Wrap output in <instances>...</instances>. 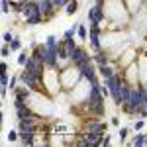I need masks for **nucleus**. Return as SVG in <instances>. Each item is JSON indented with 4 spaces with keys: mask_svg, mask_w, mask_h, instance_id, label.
Masks as SVG:
<instances>
[{
    "mask_svg": "<svg viewBox=\"0 0 147 147\" xmlns=\"http://www.w3.org/2000/svg\"><path fill=\"white\" fill-rule=\"evenodd\" d=\"M20 82L26 84L28 88H32L34 92H41L45 88V86H43V77H35L34 73H30V71H26V69L20 73Z\"/></svg>",
    "mask_w": 147,
    "mask_h": 147,
    "instance_id": "nucleus-1",
    "label": "nucleus"
},
{
    "mask_svg": "<svg viewBox=\"0 0 147 147\" xmlns=\"http://www.w3.org/2000/svg\"><path fill=\"white\" fill-rule=\"evenodd\" d=\"M86 18H88V22L90 26H100V22L106 18V14H104V6H98V4H94L92 8H88V14H86Z\"/></svg>",
    "mask_w": 147,
    "mask_h": 147,
    "instance_id": "nucleus-2",
    "label": "nucleus"
},
{
    "mask_svg": "<svg viewBox=\"0 0 147 147\" xmlns=\"http://www.w3.org/2000/svg\"><path fill=\"white\" fill-rule=\"evenodd\" d=\"M37 8H39V14L43 16V22L51 20L53 14H55V6L51 0H37Z\"/></svg>",
    "mask_w": 147,
    "mask_h": 147,
    "instance_id": "nucleus-3",
    "label": "nucleus"
},
{
    "mask_svg": "<svg viewBox=\"0 0 147 147\" xmlns=\"http://www.w3.org/2000/svg\"><path fill=\"white\" fill-rule=\"evenodd\" d=\"M88 39L94 51H100L102 43H100V26H88Z\"/></svg>",
    "mask_w": 147,
    "mask_h": 147,
    "instance_id": "nucleus-4",
    "label": "nucleus"
},
{
    "mask_svg": "<svg viewBox=\"0 0 147 147\" xmlns=\"http://www.w3.org/2000/svg\"><path fill=\"white\" fill-rule=\"evenodd\" d=\"M80 75H82V79L86 80L88 84H98V77H96V69L92 67V63H88V65H84V67L80 69Z\"/></svg>",
    "mask_w": 147,
    "mask_h": 147,
    "instance_id": "nucleus-5",
    "label": "nucleus"
},
{
    "mask_svg": "<svg viewBox=\"0 0 147 147\" xmlns=\"http://www.w3.org/2000/svg\"><path fill=\"white\" fill-rule=\"evenodd\" d=\"M30 94H32V88H28L26 84L18 86L14 90V104H26L28 98H30Z\"/></svg>",
    "mask_w": 147,
    "mask_h": 147,
    "instance_id": "nucleus-6",
    "label": "nucleus"
},
{
    "mask_svg": "<svg viewBox=\"0 0 147 147\" xmlns=\"http://www.w3.org/2000/svg\"><path fill=\"white\" fill-rule=\"evenodd\" d=\"M22 16L28 20V18H37V16H41L39 14V8H37V2H28V4H24V10H22Z\"/></svg>",
    "mask_w": 147,
    "mask_h": 147,
    "instance_id": "nucleus-7",
    "label": "nucleus"
},
{
    "mask_svg": "<svg viewBox=\"0 0 147 147\" xmlns=\"http://www.w3.org/2000/svg\"><path fill=\"white\" fill-rule=\"evenodd\" d=\"M104 134H100V131H86L84 134V141H86V147H100V139Z\"/></svg>",
    "mask_w": 147,
    "mask_h": 147,
    "instance_id": "nucleus-8",
    "label": "nucleus"
},
{
    "mask_svg": "<svg viewBox=\"0 0 147 147\" xmlns=\"http://www.w3.org/2000/svg\"><path fill=\"white\" fill-rule=\"evenodd\" d=\"M20 143L22 145H35V129L20 131Z\"/></svg>",
    "mask_w": 147,
    "mask_h": 147,
    "instance_id": "nucleus-9",
    "label": "nucleus"
},
{
    "mask_svg": "<svg viewBox=\"0 0 147 147\" xmlns=\"http://www.w3.org/2000/svg\"><path fill=\"white\" fill-rule=\"evenodd\" d=\"M92 59H94V63H98V65H108L112 57H110L108 51H102V49H100V51H96V55L92 57Z\"/></svg>",
    "mask_w": 147,
    "mask_h": 147,
    "instance_id": "nucleus-10",
    "label": "nucleus"
},
{
    "mask_svg": "<svg viewBox=\"0 0 147 147\" xmlns=\"http://www.w3.org/2000/svg\"><path fill=\"white\" fill-rule=\"evenodd\" d=\"M106 129H108V125L104 124V122H92L90 120L86 124V131H100V134H104Z\"/></svg>",
    "mask_w": 147,
    "mask_h": 147,
    "instance_id": "nucleus-11",
    "label": "nucleus"
},
{
    "mask_svg": "<svg viewBox=\"0 0 147 147\" xmlns=\"http://www.w3.org/2000/svg\"><path fill=\"white\" fill-rule=\"evenodd\" d=\"M143 141H145V134H139V131H137L136 136L127 141V145H131V147H141V145H143Z\"/></svg>",
    "mask_w": 147,
    "mask_h": 147,
    "instance_id": "nucleus-12",
    "label": "nucleus"
},
{
    "mask_svg": "<svg viewBox=\"0 0 147 147\" xmlns=\"http://www.w3.org/2000/svg\"><path fill=\"white\" fill-rule=\"evenodd\" d=\"M98 73H100L104 79H110L112 75H116V71L110 67V63H108V65H98Z\"/></svg>",
    "mask_w": 147,
    "mask_h": 147,
    "instance_id": "nucleus-13",
    "label": "nucleus"
},
{
    "mask_svg": "<svg viewBox=\"0 0 147 147\" xmlns=\"http://www.w3.org/2000/svg\"><path fill=\"white\" fill-rule=\"evenodd\" d=\"M77 12H79V2H77V0H71V2L67 4V10H65V14H67V16H75Z\"/></svg>",
    "mask_w": 147,
    "mask_h": 147,
    "instance_id": "nucleus-14",
    "label": "nucleus"
},
{
    "mask_svg": "<svg viewBox=\"0 0 147 147\" xmlns=\"http://www.w3.org/2000/svg\"><path fill=\"white\" fill-rule=\"evenodd\" d=\"M77 34H79V37L82 39V41H86V39H88V28H86L84 24H79V30H77Z\"/></svg>",
    "mask_w": 147,
    "mask_h": 147,
    "instance_id": "nucleus-15",
    "label": "nucleus"
},
{
    "mask_svg": "<svg viewBox=\"0 0 147 147\" xmlns=\"http://www.w3.org/2000/svg\"><path fill=\"white\" fill-rule=\"evenodd\" d=\"M127 136H129V127H125V125H122V127H120V131H118V137H120V143H125V139H127Z\"/></svg>",
    "mask_w": 147,
    "mask_h": 147,
    "instance_id": "nucleus-16",
    "label": "nucleus"
},
{
    "mask_svg": "<svg viewBox=\"0 0 147 147\" xmlns=\"http://www.w3.org/2000/svg\"><path fill=\"white\" fill-rule=\"evenodd\" d=\"M28 59H30V55H28V51H20V55H18V65H20V67H26V63H28Z\"/></svg>",
    "mask_w": 147,
    "mask_h": 147,
    "instance_id": "nucleus-17",
    "label": "nucleus"
},
{
    "mask_svg": "<svg viewBox=\"0 0 147 147\" xmlns=\"http://www.w3.org/2000/svg\"><path fill=\"white\" fill-rule=\"evenodd\" d=\"M8 45H10L12 51H22V41H20V37H16V35H14V39H12Z\"/></svg>",
    "mask_w": 147,
    "mask_h": 147,
    "instance_id": "nucleus-18",
    "label": "nucleus"
},
{
    "mask_svg": "<svg viewBox=\"0 0 147 147\" xmlns=\"http://www.w3.org/2000/svg\"><path fill=\"white\" fill-rule=\"evenodd\" d=\"M77 30H79V24H77V26H71L67 32L63 34V37H65V39H71V37H75V32H77Z\"/></svg>",
    "mask_w": 147,
    "mask_h": 147,
    "instance_id": "nucleus-19",
    "label": "nucleus"
},
{
    "mask_svg": "<svg viewBox=\"0 0 147 147\" xmlns=\"http://www.w3.org/2000/svg\"><path fill=\"white\" fill-rule=\"evenodd\" d=\"M18 139H20V131H16V129H10V131H8V141H10V143H16Z\"/></svg>",
    "mask_w": 147,
    "mask_h": 147,
    "instance_id": "nucleus-20",
    "label": "nucleus"
},
{
    "mask_svg": "<svg viewBox=\"0 0 147 147\" xmlns=\"http://www.w3.org/2000/svg\"><path fill=\"white\" fill-rule=\"evenodd\" d=\"M43 22V16H37V18H28L26 20V26H37V24Z\"/></svg>",
    "mask_w": 147,
    "mask_h": 147,
    "instance_id": "nucleus-21",
    "label": "nucleus"
},
{
    "mask_svg": "<svg viewBox=\"0 0 147 147\" xmlns=\"http://www.w3.org/2000/svg\"><path fill=\"white\" fill-rule=\"evenodd\" d=\"M0 82H2V86L8 88V84H10V75H8V73H2V75H0Z\"/></svg>",
    "mask_w": 147,
    "mask_h": 147,
    "instance_id": "nucleus-22",
    "label": "nucleus"
},
{
    "mask_svg": "<svg viewBox=\"0 0 147 147\" xmlns=\"http://www.w3.org/2000/svg\"><path fill=\"white\" fill-rule=\"evenodd\" d=\"M10 10H12L10 0H2V14H10Z\"/></svg>",
    "mask_w": 147,
    "mask_h": 147,
    "instance_id": "nucleus-23",
    "label": "nucleus"
},
{
    "mask_svg": "<svg viewBox=\"0 0 147 147\" xmlns=\"http://www.w3.org/2000/svg\"><path fill=\"white\" fill-rule=\"evenodd\" d=\"M43 43H45L47 47L55 45V43H57V37H55V35H53V34H51V35H47V37H45V41H43Z\"/></svg>",
    "mask_w": 147,
    "mask_h": 147,
    "instance_id": "nucleus-24",
    "label": "nucleus"
},
{
    "mask_svg": "<svg viewBox=\"0 0 147 147\" xmlns=\"http://www.w3.org/2000/svg\"><path fill=\"white\" fill-rule=\"evenodd\" d=\"M110 143H112V137L108 136V134H106V136H102V139H100V147H108Z\"/></svg>",
    "mask_w": 147,
    "mask_h": 147,
    "instance_id": "nucleus-25",
    "label": "nucleus"
},
{
    "mask_svg": "<svg viewBox=\"0 0 147 147\" xmlns=\"http://www.w3.org/2000/svg\"><path fill=\"white\" fill-rule=\"evenodd\" d=\"M51 2H53V6H55V10H57V8H61V6H67L71 0H51Z\"/></svg>",
    "mask_w": 147,
    "mask_h": 147,
    "instance_id": "nucleus-26",
    "label": "nucleus"
},
{
    "mask_svg": "<svg viewBox=\"0 0 147 147\" xmlns=\"http://www.w3.org/2000/svg\"><path fill=\"white\" fill-rule=\"evenodd\" d=\"M12 39H14V35H12L10 32H4V34H2V43H10Z\"/></svg>",
    "mask_w": 147,
    "mask_h": 147,
    "instance_id": "nucleus-27",
    "label": "nucleus"
},
{
    "mask_svg": "<svg viewBox=\"0 0 147 147\" xmlns=\"http://www.w3.org/2000/svg\"><path fill=\"white\" fill-rule=\"evenodd\" d=\"M143 127H145V122H143V120H136V124H134V129H136V131H141Z\"/></svg>",
    "mask_w": 147,
    "mask_h": 147,
    "instance_id": "nucleus-28",
    "label": "nucleus"
},
{
    "mask_svg": "<svg viewBox=\"0 0 147 147\" xmlns=\"http://www.w3.org/2000/svg\"><path fill=\"white\" fill-rule=\"evenodd\" d=\"M110 124H112V125H116V127H120V118H116V116H114L112 120H110Z\"/></svg>",
    "mask_w": 147,
    "mask_h": 147,
    "instance_id": "nucleus-29",
    "label": "nucleus"
},
{
    "mask_svg": "<svg viewBox=\"0 0 147 147\" xmlns=\"http://www.w3.org/2000/svg\"><path fill=\"white\" fill-rule=\"evenodd\" d=\"M0 71H2V73H8V65H6V61H2V65H0Z\"/></svg>",
    "mask_w": 147,
    "mask_h": 147,
    "instance_id": "nucleus-30",
    "label": "nucleus"
},
{
    "mask_svg": "<svg viewBox=\"0 0 147 147\" xmlns=\"http://www.w3.org/2000/svg\"><path fill=\"white\" fill-rule=\"evenodd\" d=\"M143 147H147V131H145V141H143Z\"/></svg>",
    "mask_w": 147,
    "mask_h": 147,
    "instance_id": "nucleus-31",
    "label": "nucleus"
}]
</instances>
